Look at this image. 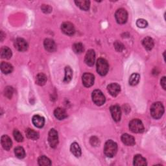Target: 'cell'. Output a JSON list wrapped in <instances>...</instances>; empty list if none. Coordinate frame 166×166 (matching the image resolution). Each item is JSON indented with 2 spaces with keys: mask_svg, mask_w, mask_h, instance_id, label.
Instances as JSON below:
<instances>
[{
  "mask_svg": "<svg viewBox=\"0 0 166 166\" xmlns=\"http://www.w3.org/2000/svg\"><path fill=\"white\" fill-rule=\"evenodd\" d=\"M70 150L72 154L75 156H76V157H80L81 155V149L79 145L76 142L73 143L71 145Z\"/></svg>",
  "mask_w": 166,
  "mask_h": 166,
  "instance_id": "20",
  "label": "cell"
},
{
  "mask_svg": "<svg viewBox=\"0 0 166 166\" xmlns=\"http://www.w3.org/2000/svg\"><path fill=\"white\" fill-rule=\"evenodd\" d=\"M110 112H111L112 116L114 120L116 122H119L122 117V111L121 108L117 105H114L110 107Z\"/></svg>",
  "mask_w": 166,
  "mask_h": 166,
  "instance_id": "11",
  "label": "cell"
},
{
  "mask_svg": "<svg viewBox=\"0 0 166 166\" xmlns=\"http://www.w3.org/2000/svg\"><path fill=\"white\" fill-rule=\"evenodd\" d=\"M42 10L45 13H51L52 11V8L49 5H43L42 7Z\"/></svg>",
  "mask_w": 166,
  "mask_h": 166,
  "instance_id": "36",
  "label": "cell"
},
{
  "mask_svg": "<svg viewBox=\"0 0 166 166\" xmlns=\"http://www.w3.org/2000/svg\"><path fill=\"white\" fill-rule=\"evenodd\" d=\"M73 50L77 54L82 53L84 51V46L81 43H75L73 45Z\"/></svg>",
  "mask_w": 166,
  "mask_h": 166,
  "instance_id": "31",
  "label": "cell"
},
{
  "mask_svg": "<svg viewBox=\"0 0 166 166\" xmlns=\"http://www.w3.org/2000/svg\"><path fill=\"white\" fill-rule=\"evenodd\" d=\"M1 143L3 149L7 151H8L10 149L13 145V142L11 139L7 135H3L2 136Z\"/></svg>",
  "mask_w": 166,
  "mask_h": 166,
  "instance_id": "14",
  "label": "cell"
},
{
  "mask_svg": "<svg viewBox=\"0 0 166 166\" xmlns=\"http://www.w3.org/2000/svg\"><path fill=\"white\" fill-rule=\"evenodd\" d=\"M114 47H115L117 51H119V52L122 51L124 49V46H123V45L121 42H118V41H117V42L114 44Z\"/></svg>",
  "mask_w": 166,
  "mask_h": 166,
  "instance_id": "35",
  "label": "cell"
},
{
  "mask_svg": "<svg viewBox=\"0 0 166 166\" xmlns=\"http://www.w3.org/2000/svg\"><path fill=\"white\" fill-rule=\"evenodd\" d=\"M48 142L52 148H55L59 144L58 132L54 129H51L48 135Z\"/></svg>",
  "mask_w": 166,
  "mask_h": 166,
  "instance_id": "7",
  "label": "cell"
},
{
  "mask_svg": "<svg viewBox=\"0 0 166 166\" xmlns=\"http://www.w3.org/2000/svg\"><path fill=\"white\" fill-rule=\"evenodd\" d=\"M91 97L94 103L98 106L103 105L105 103V97L102 93V91L99 90H96L92 92Z\"/></svg>",
  "mask_w": 166,
  "mask_h": 166,
  "instance_id": "5",
  "label": "cell"
},
{
  "mask_svg": "<svg viewBox=\"0 0 166 166\" xmlns=\"http://www.w3.org/2000/svg\"><path fill=\"white\" fill-rule=\"evenodd\" d=\"M96 60V53L93 49L88 50L85 55V61L89 66H94Z\"/></svg>",
  "mask_w": 166,
  "mask_h": 166,
  "instance_id": "12",
  "label": "cell"
},
{
  "mask_svg": "<svg viewBox=\"0 0 166 166\" xmlns=\"http://www.w3.org/2000/svg\"><path fill=\"white\" fill-rule=\"evenodd\" d=\"M140 79V75L138 73H133L129 79V85L131 86H136L138 84Z\"/></svg>",
  "mask_w": 166,
  "mask_h": 166,
  "instance_id": "27",
  "label": "cell"
},
{
  "mask_svg": "<svg viewBox=\"0 0 166 166\" xmlns=\"http://www.w3.org/2000/svg\"><path fill=\"white\" fill-rule=\"evenodd\" d=\"M117 151V145L112 140H108L106 142L104 147L105 154L108 158H112L116 155Z\"/></svg>",
  "mask_w": 166,
  "mask_h": 166,
  "instance_id": "1",
  "label": "cell"
},
{
  "mask_svg": "<svg viewBox=\"0 0 166 166\" xmlns=\"http://www.w3.org/2000/svg\"><path fill=\"white\" fill-rule=\"evenodd\" d=\"M134 165L136 166L140 165H146L147 162L145 158L140 154H137L134 156Z\"/></svg>",
  "mask_w": 166,
  "mask_h": 166,
  "instance_id": "23",
  "label": "cell"
},
{
  "mask_svg": "<svg viewBox=\"0 0 166 166\" xmlns=\"http://www.w3.org/2000/svg\"><path fill=\"white\" fill-rule=\"evenodd\" d=\"M61 29L64 34L69 36L73 35L75 32L74 26L70 22H65L62 23L61 26Z\"/></svg>",
  "mask_w": 166,
  "mask_h": 166,
  "instance_id": "9",
  "label": "cell"
},
{
  "mask_svg": "<svg viewBox=\"0 0 166 166\" xmlns=\"http://www.w3.org/2000/svg\"><path fill=\"white\" fill-rule=\"evenodd\" d=\"M13 136L14 139L18 142H22L23 140V137L22 136V134H21V132L18 131V130H14L13 132Z\"/></svg>",
  "mask_w": 166,
  "mask_h": 166,
  "instance_id": "32",
  "label": "cell"
},
{
  "mask_svg": "<svg viewBox=\"0 0 166 166\" xmlns=\"http://www.w3.org/2000/svg\"><path fill=\"white\" fill-rule=\"evenodd\" d=\"M14 47L18 51H25L28 48V44L23 39L18 38L14 42Z\"/></svg>",
  "mask_w": 166,
  "mask_h": 166,
  "instance_id": "10",
  "label": "cell"
},
{
  "mask_svg": "<svg viewBox=\"0 0 166 166\" xmlns=\"http://www.w3.org/2000/svg\"><path fill=\"white\" fill-rule=\"evenodd\" d=\"M75 3L83 11H88L90 8V2L89 1H86V0H83V1H75Z\"/></svg>",
  "mask_w": 166,
  "mask_h": 166,
  "instance_id": "26",
  "label": "cell"
},
{
  "mask_svg": "<svg viewBox=\"0 0 166 166\" xmlns=\"http://www.w3.org/2000/svg\"><path fill=\"white\" fill-rule=\"evenodd\" d=\"M90 143L93 146H97L99 143V139L96 137H91L90 139Z\"/></svg>",
  "mask_w": 166,
  "mask_h": 166,
  "instance_id": "37",
  "label": "cell"
},
{
  "mask_svg": "<svg viewBox=\"0 0 166 166\" xmlns=\"http://www.w3.org/2000/svg\"><path fill=\"white\" fill-rule=\"evenodd\" d=\"M0 53H1L2 58L5 59H10L13 54L12 51L8 47H3L1 49V52H0Z\"/></svg>",
  "mask_w": 166,
  "mask_h": 166,
  "instance_id": "21",
  "label": "cell"
},
{
  "mask_svg": "<svg viewBox=\"0 0 166 166\" xmlns=\"http://www.w3.org/2000/svg\"><path fill=\"white\" fill-rule=\"evenodd\" d=\"M116 22L119 24H123L127 22L128 19V14L124 8H119L115 14Z\"/></svg>",
  "mask_w": 166,
  "mask_h": 166,
  "instance_id": "6",
  "label": "cell"
},
{
  "mask_svg": "<svg viewBox=\"0 0 166 166\" xmlns=\"http://www.w3.org/2000/svg\"><path fill=\"white\" fill-rule=\"evenodd\" d=\"M39 164L41 166H48L51 165V160L45 156H41L38 160Z\"/></svg>",
  "mask_w": 166,
  "mask_h": 166,
  "instance_id": "29",
  "label": "cell"
},
{
  "mask_svg": "<svg viewBox=\"0 0 166 166\" xmlns=\"http://www.w3.org/2000/svg\"><path fill=\"white\" fill-rule=\"evenodd\" d=\"M25 134L27 137L31 140H36L39 137V134L31 128H27L25 131Z\"/></svg>",
  "mask_w": 166,
  "mask_h": 166,
  "instance_id": "24",
  "label": "cell"
},
{
  "mask_svg": "<svg viewBox=\"0 0 166 166\" xmlns=\"http://www.w3.org/2000/svg\"><path fill=\"white\" fill-rule=\"evenodd\" d=\"M109 94L113 97L117 96L121 90V87L117 83H111L107 87Z\"/></svg>",
  "mask_w": 166,
  "mask_h": 166,
  "instance_id": "13",
  "label": "cell"
},
{
  "mask_svg": "<svg viewBox=\"0 0 166 166\" xmlns=\"http://www.w3.org/2000/svg\"><path fill=\"white\" fill-rule=\"evenodd\" d=\"M142 44L145 49L150 51L154 47V41L153 39H151V37H149V36H147V37H145L142 40Z\"/></svg>",
  "mask_w": 166,
  "mask_h": 166,
  "instance_id": "19",
  "label": "cell"
},
{
  "mask_svg": "<svg viewBox=\"0 0 166 166\" xmlns=\"http://www.w3.org/2000/svg\"><path fill=\"white\" fill-rule=\"evenodd\" d=\"M165 82H166L165 81V77H163L162 79L160 80V83H161V85H162V88L164 90H165Z\"/></svg>",
  "mask_w": 166,
  "mask_h": 166,
  "instance_id": "38",
  "label": "cell"
},
{
  "mask_svg": "<svg viewBox=\"0 0 166 166\" xmlns=\"http://www.w3.org/2000/svg\"><path fill=\"white\" fill-rule=\"evenodd\" d=\"M129 128L134 133H141L144 130V127L140 119H134L129 123Z\"/></svg>",
  "mask_w": 166,
  "mask_h": 166,
  "instance_id": "4",
  "label": "cell"
},
{
  "mask_svg": "<svg viewBox=\"0 0 166 166\" xmlns=\"http://www.w3.org/2000/svg\"><path fill=\"white\" fill-rule=\"evenodd\" d=\"M136 25L140 28H145L148 25V23L144 19H138L136 22Z\"/></svg>",
  "mask_w": 166,
  "mask_h": 166,
  "instance_id": "33",
  "label": "cell"
},
{
  "mask_svg": "<svg viewBox=\"0 0 166 166\" xmlns=\"http://www.w3.org/2000/svg\"><path fill=\"white\" fill-rule=\"evenodd\" d=\"M14 154L16 157L20 159L23 158L25 156V152L22 147H17L16 148H15Z\"/></svg>",
  "mask_w": 166,
  "mask_h": 166,
  "instance_id": "30",
  "label": "cell"
},
{
  "mask_svg": "<svg viewBox=\"0 0 166 166\" xmlns=\"http://www.w3.org/2000/svg\"><path fill=\"white\" fill-rule=\"evenodd\" d=\"M54 116L57 119H59V120H62V119H65L67 117V114L66 110L64 109L61 108H57L54 110Z\"/></svg>",
  "mask_w": 166,
  "mask_h": 166,
  "instance_id": "18",
  "label": "cell"
},
{
  "mask_svg": "<svg viewBox=\"0 0 166 166\" xmlns=\"http://www.w3.org/2000/svg\"><path fill=\"white\" fill-rule=\"evenodd\" d=\"M73 76V71L70 67L66 66L65 68V77L64 79V82L68 83L71 81Z\"/></svg>",
  "mask_w": 166,
  "mask_h": 166,
  "instance_id": "28",
  "label": "cell"
},
{
  "mask_svg": "<svg viewBox=\"0 0 166 166\" xmlns=\"http://www.w3.org/2000/svg\"><path fill=\"white\" fill-rule=\"evenodd\" d=\"M33 123L37 128H42L45 123L44 117L40 115H34L33 117Z\"/></svg>",
  "mask_w": 166,
  "mask_h": 166,
  "instance_id": "16",
  "label": "cell"
},
{
  "mask_svg": "<svg viewBox=\"0 0 166 166\" xmlns=\"http://www.w3.org/2000/svg\"><path fill=\"white\" fill-rule=\"evenodd\" d=\"M46 82H47V77L44 73H40L36 75V82L38 85L43 86L45 84Z\"/></svg>",
  "mask_w": 166,
  "mask_h": 166,
  "instance_id": "25",
  "label": "cell"
},
{
  "mask_svg": "<svg viewBox=\"0 0 166 166\" xmlns=\"http://www.w3.org/2000/svg\"><path fill=\"white\" fill-rule=\"evenodd\" d=\"M82 83L86 87H91L94 84L95 77L94 75L90 73H85L82 77Z\"/></svg>",
  "mask_w": 166,
  "mask_h": 166,
  "instance_id": "8",
  "label": "cell"
},
{
  "mask_svg": "<svg viewBox=\"0 0 166 166\" xmlns=\"http://www.w3.org/2000/svg\"><path fill=\"white\" fill-rule=\"evenodd\" d=\"M109 66L108 62L104 59H99L97 61V71L101 76H105L108 71Z\"/></svg>",
  "mask_w": 166,
  "mask_h": 166,
  "instance_id": "3",
  "label": "cell"
},
{
  "mask_svg": "<svg viewBox=\"0 0 166 166\" xmlns=\"http://www.w3.org/2000/svg\"><path fill=\"white\" fill-rule=\"evenodd\" d=\"M1 70L5 74H8L13 71V67L11 64L2 62L1 64Z\"/></svg>",
  "mask_w": 166,
  "mask_h": 166,
  "instance_id": "22",
  "label": "cell"
},
{
  "mask_svg": "<svg viewBox=\"0 0 166 166\" xmlns=\"http://www.w3.org/2000/svg\"><path fill=\"white\" fill-rule=\"evenodd\" d=\"M122 141L127 146H132L135 144L134 137L128 134H123L122 136Z\"/></svg>",
  "mask_w": 166,
  "mask_h": 166,
  "instance_id": "17",
  "label": "cell"
},
{
  "mask_svg": "<svg viewBox=\"0 0 166 166\" xmlns=\"http://www.w3.org/2000/svg\"><path fill=\"white\" fill-rule=\"evenodd\" d=\"M151 114L152 117L156 119L161 118L164 113V107L160 102H156L152 105L151 109Z\"/></svg>",
  "mask_w": 166,
  "mask_h": 166,
  "instance_id": "2",
  "label": "cell"
},
{
  "mask_svg": "<svg viewBox=\"0 0 166 166\" xmlns=\"http://www.w3.org/2000/svg\"><path fill=\"white\" fill-rule=\"evenodd\" d=\"M4 94L5 96L8 98V99H11L13 96V88L11 86H7L4 91Z\"/></svg>",
  "mask_w": 166,
  "mask_h": 166,
  "instance_id": "34",
  "label": "cell"
},
{
  "mask_svg": "<svg viewBox=\"0 0 166 166\" xmlns=\"http://www.w3.org/2000/svg\"><path fill=\"white\" fill-rule=\"evenodd\" d=\"M45 49L49 52H54L56 50V44L54 42L49 39H47L44 40V42Z\"/></svg>",
  "mask_w": 166,
  "mask_h": 166,
  "instance_id": "15",
  "label": "cell"
}]
</instances>
